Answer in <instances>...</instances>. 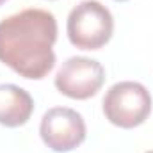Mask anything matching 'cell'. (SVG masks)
Masks as SVG:
<instances>
[{
	"mask_svg": "<svg viewBox=\"0 0 153 153\" xmlns=\"http://www.w3.org/2000/svg\"><path fill=\"white\" fill-rule=\"evenodd\" d=\"M57 20L45 9H23L0 22V62L23 78L41 80L55 66Z\"/></svg>",
	"mask_w": 153,
	"mask_h": 153,
	"instance_id": "6da1fadb",
	"label": "cell"
},
{
	"mask_svg": "<svg viewBox=\"0 0 153 153\" xmlns=\"http://www.w3.org/2000/svg\"><path fill=\"white\" fill-rule=\"evenodd\" d=\"M66 30L73 46L80 50H98L112 38L114 18L102 2L84 0L71 9Z\"/></svg>",
	"mask_w": 153,
	"mask_h": 153,
	"instance_id": "7a4b0ae2",
	"label": "cell"
},
{
	"mask_svg": "<svg viewBox=\"0 0 153 153\" xmlns=\"http://www.w3.org/2000/svg\"><path fill=\"white\" fill-rule=\"evenodd\" d=\"M152 112V94L141 82H117L103 96V114L119 128H135Z\"/></svg>",
	"mask_w": 153,
	"mask_h": 153,
	"instance_id": "3957f363",
	"label": "cell"
},
{
	"mask_svg": "<svg viewBox=\"0 0 153 153\" xmlns=\"http://www.w3.org/2000/svg\"><path fill=\"white\" fill-rule=\"evenodd\" d=\"M43 143L55 153H66L75 150L85 141V121L76 111L70 107L48 109L39 125Z\"/></svg>",
	"mask_w": 153,
	"mask_h": 153,
	"instance_id": "277c9868",
	"label": "cell"
},
{
	"mask_svg": "<svg viewBox=\"0 0 153 153\" xmlns=\"http://www.w3.org/2000/svg\"><path fill=\"white\" fill-rule=\"evenodd\" d=\"M105 82L103 66L89 57H70L55 75V87L61 94L73 100L94 96Z\"/></svg>",
	"mask_w": 153,
	"mask_h": 153,
	"instance_id": "5b68a950",
	"label": "cell"
},
{
	"mask_svg": "<svg viewBox=\"0 0 153 153\" xmlns=\"http://www.w3.org/2000/svg\"><path fill=\"white\" fill-rule=\"evenodd\" d=\"M34 112V100L20 85L0 84V125L16 128L25 125Z\"/></svg>",
	"mask_w": 153,
	"mask_h": 153,
	"instance_id": "8992f818",
	"label": "cell"
},
{
	"mask_svg": "<svg viewBox=\"0 0 153 153\" xmlns=\"http://www.w3.org/2000/svg\"><path fill=\"white\" fill-rule=\"evenodd\" d=\"M5 2H7V0H0V5H2V4H5Z\"/></svg>",
	"mask_w": 153,
	"mask_h": 153,
	"instance_id": "52a82bcc",
	"label": "cell"
},
{
	"mask_svg": "<svg viewBox=\"0 0 153 153\" xmlns=\"http://www.w3.org/2000/svg\"><path fill=\"white\" fill-rule=\"evenodd\" d=\"M146 153H153V150H152V152H146Z\"/></svg>",
	"mask_w": 153,
	"mask_h": 153,
	"instance_id": "ba28073f",
	"label": "cell"
},
{
	"mask_svg": "<svg viewBox=\"0 0 153 153\" xmlns=\"http://www.w3.org/2000/svg\"><path fill=\"white\" fill-rule=\"evenodd\" d=\"M117 2H125V0H117Z\"/></svg>",
	"mask_w": 153,
	"mask_h": 153,
	"instance_id": "9c48e42d",
	"label": "cell"
}]
</instances>
